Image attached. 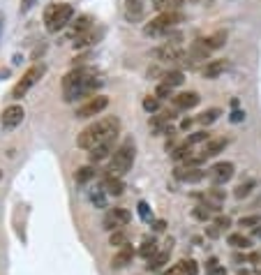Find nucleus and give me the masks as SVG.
<instances>
[{"instance_id":"nucleus-48","label":"nucleus","mask_w":261,"mask_h":275,"mask_svg":"<svg viewBox=\"0 0 261 275\" xmlns=\"http://www.w3.org/2000/svg\"><path fill=\"white\" fill-rule=\"evenodd\" d=\"M192 123H194V120H192V118H185V120H183V123H181V130H190V127H192Z\"/></svg>"},{"instance_id":"nucleus-24","label":"nucleus","mask_w":261,"mask_h":275,"mask_svg":"<svg viewBox=\"0 0 261 275\" xmlns=\"http://www.w3.org/2000/svg\"><path fill=\"white\" fill-rule=\"evenodd\" d=\"M95 174H97V169H95V167H93V164H85V167H81V169L74 174V180H76V183H79V185H85L88 180H93V178H95Z\"/></svg>"},{"instance_id":"nucleus-16","label":"nucleus","mask_w":261,"mask_h":275,"mask_svg":"<svg viewBox=\"0 0 261 275\" xmlns=\"http://www.w3.org/2000/svg\"><path fill=\"white\" fill-rule=\"evenodd\" d=\"M102 190H104V195H109V197H121L123 192H125V183H123V178L106 176V178L102 180Z\"/></svg>"},{"instance_id":"nucleus-44","label":"nucleus","mask_w":261,"mask_h":275,"mask_svg":"<svg viewBox=\"0 0 261 275\" xmlns=\"http://www.w3.org/2000/svg\"><path fill=\"white\" fill-rule=\"evenodd\" d=\"M169 3H171V0H153V7H155V10H160V12H166Z\"/></svg>"},{"instance_id":"nucleus-7","label":"nucleus","mask_w":261,"mask_h":275,"mask_svg":"<svg viewBox=\"0 0 261 275\" xmlns=\"http://www.w3.org/2000/svg\"><path fill=\"white\" fill-rule=\"evenodd\" d=\"M132 220V213L127 208H109L106 210L104 220H102V227L106 231H118Z\"/></svg>"},{"instance_id":"nucleus-22","label":"nucleus","mask_w":261,"mask_h":275,"mask_svg":"<svg viewBox=\"0 0 261 275\" xmlns=\"http://www.w3.org/2000/svg\"><path fill=\"white\" fill-rule=\"evenodd\" d=\"M224 70H226V60H211V63H206V67H204V76H206V79H217Z\"/></svg>"},{"instance_id":"nucleus-6","label":"nucleus","mask_w":261,"mask_h":275,"mask_svg":"<svg viewBox=\"0 0 261 275\" xmlns=\"http://www.w3.org/2000/svg\"><path fill=\"white\" fill-rule=\"evenodd\" d=\"M44 74H46V65H44V63H35L33 67H28V70L23 72V76L19 79V84L12 88V100H21V97H25V95H28V90H31Z\"/></svg>"},{"instance_id":"nucleus-17","label":"nucleus","mask_w":261,"mask_h":275,"mask_svg":"<svg viewBox=\"0 0 261 275\" xmlns=\"http://www.w3.org/2000/svg\"><path fill=\"white\" fill-rule=\"evenodd\" d=\"M93 23H95V19H93L91 14L79 16V19L72 23V35H74V37H81V35H85V33H91Z\"/></svg>"},{"instance_id":"nucleus-21","label":"nucleus","mask_w":261,"mask_h":275,"mask_svg":"<svg viewBox=\"0 0 261 275\" xmlns=\"http://www.w3.org/2000/svg\"><path fill=\"white\" fill-rule=\"evenodd\" d=\"M208 56H211V51L206 49L204 40H196L194 44L187 49V58H192V60H208Z\"/></svg>"},{"instance_id":"nucleus-10","label":"nucleus","mask_w":261,"mask_h":275,"mask_svg":"<svg viewBox=\"0 0 261 275\" xmlns=\"http://www.w3.org/2000/svg\"><path fill=\"white\" fill-rule=\"evenodd\" d=\"M25 118V111L21 104H10L7 109H3V116H0V125H3V130H14V127H19L21 123H23Z\"/></svg>"},{"instance_id":"nucleus-31","label":"nucleus","mask_w":261,"mask_h":275,"mask_svg":"<svg viewBox=\"0 0 261 275\" xmlns=\"http://www.w3.org/2000/svg\"><path fill=\"white\" fill-rule=\"evenodd\" d=\"M206 141H211V132H208V130L192 132V134L187 136V144H190V146H194V144H206Z\"/></svg>"},{"instance_id":"nucleus-50","label":"nucleus","mask_w":261,"mask_h":275,"mask_svg":"<svg viewBox=\"0 0 261 275\" xmlns=\"http://www.w3.org/2000/svg\"><path fill=\"white\" fill-rule=\"evenodd\" d=\"M252 234H254L256 238H261V225H259V227H254V229H252Z\"/></svg>"},{"instance_id":"nucleus-40","label":"nucleus","mask_w":261,"mask_h":275,"mask_svg":"<svg viewBox=\"0 0 261 275\" xmlns=\"http://www.w3.org/2000/svg\"><path fill=\"white\" fill-rule=\"evenodd\" d=\"M213 225H215L220 231H226V229H229V227H231V217H229V215H217Z\"/></svg>"},{"instance_id":"nucleus-36","label":"nucleus","mask_w":261,"mask_h":275,"mask_svg":"<svg viewBox=\"0 0 261 275\" xmlns=\"http://www.w3.org/2000/svg\"><path fill=\"white\" fill-rule=\"evenodd\" d=\"M155 97L157 100H169V97H173V88L166 86V84H160L157 86V90H155Z\"/></svg>"},{"instance_id":"nucleus-23","label":"nucleus","mask_w":261,"mask_h":275,"mask_svg":"<svg viewBox=\"0 0 261 275\" xmlns=\"http://www.w3.org/2000/svg\"><path fill=\"white\" fill-rule=\"evenodd\" d=\"M169 257H171V250H162V252H157V255L146 264V268H148V270H160V268H164L166 261H169Z\"/></svg>"},{"instance_id":"nucleus-45","label":"nucleus","mask_w":261,"mask_h":275,"mask_svg":"<svg viewBox=\"0 0 261 275\" xmlns=\"http://www.w3.org/2000/svg\"><path fill=\"white\" fill-rule=\"evenodd\" d=\"M217 266H220V261H217V257H211V259L206 261V268H208V273H211V270H215Z\"/></svg>"},{"instance_id":"nucleus-27","label":"nucleus","mask_w":261,"mask_h":275,"mask_svg":"<svg viewBox=\"0 0 261 275\" xmlns=\"http://www.w3.org/2000/svg\"><path fill=\"white\" fill-rule=\"evenodd\" d=\"M229 245L236 248V250H250L252 240L247 238V236H243V234H231L229 236Z\"/></svg>"},{"instance_id":"nucleus-15","label":"nucleus","mask_w":261,"mask_h":275,"mask_svg":"<svg viewBox=\"0 0 261 275\" xmlns=\"http://www.w3.org/2000/svg\"><path fill=\"white\" fill-rule=\"evenodd\" d=\"M113 144H115V139L113 141H106V144H100V146H95V148L88 153V160H91V164H97V162H102V160H106V157L113 153Z\"/></svg>"},{"instance_id":"nucleus-11","label":"nucleus","mask_w":261,"mask_h":275,"mask_svg":"<svg viewBox=\"0 0 261 275\" xmlns=\"http://www.w3.org/2000/svg\"><path fill=\"white\" fill-rule=\"evenodd\" d=\"M185 56H187V53L176 44V42H166L164 46L155 49V58H157V60H169V63H178V60H183Z\"/></svg>"},{"instance_id":"nucleus-39","label":"nucleus","mask_w":261,"mask_h":275,"mask_svg":"<svg viewBox=\"0 0 261 275\" xmlns=\"http://www.w3.org/2000/svg\"><path fill=\"white\" fill-rule=\"evenodd\" d=\"M261 225V215H245V217H241V222H238V227H259Z\"/></svg>"},{"instance_id":"nucleus-20","label":"nucleus","mask_w":261,"mask_h":275,"mask_svg":"<svg viewBox=\"0 0 261 275\" xmlns=\"http://www.w3.org/2000/svg\"><path fill=\"white\" fill-rule=\"evenodd\" d=\"M226 42V30H215L213 35H208L206 40H204V44H206L208 51H215V49H222Z\"/></svg>"},{"instance_id":"nucleus-2","label":"nucleus","mask_w":261,"mask_h":275,"mask_svg":"<svg viewBox=\"0 0 261 275\" xmlns=\"http://www.w3.org/2000/svg\"><path fill=\"white\" fill-rule=\"evenodd\" d=\"M118 134H121V120L115 116H106V118H100L85 127L79 134V139H76V146L83 150H93L100 144L118 139Z\"/></svg>"},{"instance_id":"nucleus-49","label":"nucleus","mask_w":261,"mask_h":275,"mask_svg":"<svg viewBox=\"0 0 261 275\" xmlns=\"http://www.w3.org/2000/svg\"><path fill=\"white\" fill-rule=\"evenodd\" d=\"M211 275H226V268L224 266H217L215 270H211Z\"/></svg>"},{"instance_id":"nucleus-5","label":"nucleus","mask_w":261,"mask_h":275,"mask_svg":"<svg viewBox=\"0 0 261 275\" xmlns=\"http://www.w3.org/2000/svg\"><path fill=\"white\" fill-rule=\"evenodd\" d=\"M178 23H183V14L176 10H166L160 16L151 21L148 25H143V35L155 37V35H169L171 28H176Z\"/></svg>"},{"instance_id":"nucleus-35","label":"nucleus","mask_w":261,"mask_h":275,"mask_svg":"<svg viewBox=\"0 0 261 275\" xmlns=\"http://www.w3.org/2000/svg\"><path fill=\"white\" fill-rule=\"evenodd\" d=\"M141 106H143V111H148V114H155L157 109H160V100L157 97H143V102H141Z\"/></svg>"},{"instance_id":"nucleus-18","label":"nucleus","mask_w":261,"mask_h":275,"mask_svg":"<svg viewBox=\"0 0 261 275\" xmlns=\"http://www.w3.org/2000/svg\"><path fill=\"white\" fill-rule=\"evenodd\" d=\"M226 146H229V139H211L204 144V150H201V153L206 157H215V155H220Z\"/></svg>"},{"instance_id":"nucleus-4","label":"nucleus","mask_w":261,"mask_h":275,"mask_svg":"<svg viewBox=\"0 0 261 275\" xmlns=\"http://www.w3.org/2000/svg\"><path fill=\"white\" fill-rule=\"evenodd\" d=\"M74 16V7L70 3H51L44 10V25L49 33H58L63 30Z\"/></svg>"},{"instance_id":"nucleus-19","label":"nucleus","mask_w":261,"mask_h":275,"mask_svg":"<svg viewBox=\"0 0 261 275\" xmlns=\"http://www.w3.org/2000/svg\"><path fill=\"white\" fill-rule=\"evenodd\" d=\"M157 252H160V248H157V240L153 238V236H146V238H143V243H141V248H139V255L143 257L146 261H151L153 257L157 255Z\"/></svg>"},{"instance_id":"nucleus-29","label":"nucleus","mask_w":261,"mask_h":275,"mask_svg":"<svg viewBox=\"0 0 261 275\" xmlns=\"http://www.w3.org/2000/svg\"><path fill=\"white\" fill-rule=\"evenodd\" d=\"M190 155H192V146L187 144V141H185V144H181V146H176V148L171 150V157H173L176 162H185Z\"/></svg>"},{"instance_id":"nucleus-53","label":"nucleus","mask_w":261,"mask_h":275,"mask_svg":"<svg viewBox=\"0 0 261 275\" xmlns=\"http://www.w3.org/2000/svg\"><path fill=\"white\" fill-rule=\"evenodd\" d=\"M0 178H3V171H0Z\"/></svg>"},{"instance_id":"nucleus-9","label":"nucleus","mask_w":261,"mask_h":275,"mask_svg":"<svg viewBox=\"0 0 261 275\" xmlns=\"http://www.w3.org/2000/svg\"><path fill=\"white\" fill-rule=\"evenodd\" d=\"M109 106V97L106 95H95L91 97V100L85 102V104H81L79 109H76V118H93V116H100L102 111Z\"/></svg>"},{"instance_id":"nucleus-33","label":"nucleus","mask_w":261,"mask_h":275,"mask_svg":"<svg viewBox=\"0 0 261 275\" xmlns=\"http://www.w3.org/2000/svg\"><path fill=\"white\" fill-rule=\"evenodd\" d=\"M178 266L183 268V273L185 275H199V264H196L194 259H181L178 261Z\"/></svg>"},{"instance_id":"nucleus-42","label":"nucleus","mask_w":261,"mask_h":275,"mask_svg":"<svg viewBox=\"0 0 261 275\" xmlns=\"http://www.w3.org/2000/svg\"><path fill=\"white\" fill-rule=\"evenodd\" d=\"M37 0H21V5H19V12L21 14H25V12H31L33 7H35Z\"/></svg>"},{"instance_id":"nucleus-41","label":"nucleus","mask_w":261,"mask_h":275,"mask_svg":"<svg viewBox=\"0 0 261 275\" xmlns=\"http://www.w3.org/2000/svg\"><path fill=\"white\" fill-rule=\"evenodd\" d=\"M229 120H231V123H243V120H245V111L234 109V111H231V116H229Z\"/></svg>"},{"instance_id":"nucleus-43","label":"nucleus","mask_w":261,"mask_h":275,"mask_svg":"<svg viewBox=\"0 0 261 275\" xmlns=\"http://www.w3.org/2000/svg\"><path fill=\"white\" fill-rule=\"evenodd\" d=\"M220 234H222V231L217 229L215 225H208L206 227V236H208V238H220Z\"/></svg>"},{"instance_id":"nucleus-30","label":"nucleus","mask_w":261,"mask_h":275,"mask_svg":"<svg viewBox=\"0 0 261 275\" xmlns=\"http://www.w3.org/2000/svg\"><path fill=\"white\" fill-rule=\"evenodd\" d=\"M254 180H245V183H241V185L236 187V190H234V197H236V199H245V197H250V192L254 190Z\"/></svg>"},{"instance_id":"nucleus-1","label":"nucleus","mask_w":261,"mask_h":275,"mask_svg":"<svg viewBox=\"0 0 261 275\" xmlns=\"http://www.w3.org/2000/svg\"><path fill=\"white\" fill-rule=\"evenodd\" d=\"M102 86V81L95 76V72L88 67H76V70L67 72L63 79V95L65 102H76V100H91L95 97V90Z\"/></svg>"},{"instance_id":"nucleus-38","label":"nucleus","mask_w":261,"mask_h":275,"mask_svg":"<svg viewBox=\"0 0 261 275\" xmlns=\"http://www.w3.org/2000/svg\"><path fill=\"white\" fill-rule=\"evenodd\" d=\"M91 201L97 206V208H106V195H104V190H95V192H93Z\"/></svg>"},{"instance_id":"nucleus-46","label":"nucleus","mask_w":261,"mask_h":275,"mask_svg":"<svg viewBox=\"0 0 261 275\" xmlns=\"http://www.w3.org/2000/svg\"><path fill=\"white\" fill-rule=\"evenodd\" d=\"M164 275H185V273H183V268L176 264V266H171L169 270H164Z\"/></svg>"},{"instance_id":"nucleus-37","label":"nucleus","mask_w":261,"mask_h":275,"mask_svg":"<svg viewBox=\"0 0 261 275\" xmlns=\"http://www.w3.org/2000/svg\"><path fill=\"white\" fill-rule=\"evenodd\" d=\"M192 215L196 217V220H201V222H208L211 220V210L208 208H204V206H194V208H192Z\"/></svg>"},{"instance_id":"nucleus-28","label":"nucleus","mask_w":261,"mask_h":275,"mask_svg":"<svg viewBox=\"0 0 261 275\" xmlns=\"http://www.w3.org/2000/svg\"><path fill=\"white\" fill-rule=\"evenodd\" d=\"M183 81H185V74H183L181 70H171V72H166V74L162 76V84L171 86V88H176V86H181Z\"/></svg>"},{"instance_id":"nucleus-3","label":"nucleus","mask_w":261,"mask_h":275,"mask_svg":"<svg viewBox=\"0 0 261 275\" xmlns=\"http://www.w3.org/2000/svg\"><path fill=\"white\" fill-rule=\"evenodd\" d=\"M134 157H136V146L132 139H125L118 148L113 150L111 155V162H109V176H115V178H123L127 171L134 167Z\"/></svg>"},{"instance_id":"nucleus-51","label":"nucleus","mask_w":261,"mask_h":275,"mask_svg":"<svg viewBox=\"0 0 261 275\" xmlns=\"http://www.w3.org/2000/svg\"><path fill=\"white\" fill-rule=\"evenodd\" d=\"M238 275H250V273H247V270H241V273H238Z\"/></svg>"},{"instance_id":"nucleus-13","label":"nucleus","mask_w":261,"mask_h":275,"mask_svg":"<svg viewBox=\"0 0 261 275\" xmlns=\"http://www.w3.org/2000/svg\"><path fill=\"white\" fill-rule=\"evenodd\" d=\"M134 248H132V243H127V245H123L121 250L113 255V259H111V268H125V266L132 264V259H134Z\"/></svg>"},{"instance_id":"nucleus-26","label":"nucleus","mask_w":261,"mask_h":275,"mask_svg":"<svg viewBox=\"0 0 261 275\" xmlns=\"http://www.w3.org/2000/svg\"><path fill=\"white\" fill-rule=\"evenodd\" d=\"M220 116H222V109H206L204 114L196 116V123H201V125L208 127V125H213V123H215Z\"/></svg>"},{"instance_id":"nucleus-32","label":"nucleus","mask_w":261,"mask_h":275,"mask_svg":"<svg viewBox=\"0 0 261 275\" xmlns=\"http://www.w3.org/2000/svg\"><path fill=\"white\" fill-rule=\"evenodd\" d=\"M109 243L111 245H115L118 248V250H121L123 245H127V243H130V240H127V234L123 229H118V231H111V238H109Z\"/></svg>"},{"instance_id":"nucleus-47","label":"nucleus","mask_w":261,"mask_h":275,"mask_svg":"<svg viewBox=\"0 0 261 275\" xmlns=\"http://www.w3.org/2000/svg\"><path fill=\"white\" fill-rule=\"evenodd\" d=\"M153 229H155V231H164L166 229V220H153Z\"/></svg>"},{"instance_id":"nucleus-12","label":"nucleus","mask_w":261,"mask_h":275,"mask_svg":"<svg viewBox=\"0 0 261 275\" xmlns=\"http://www.w3.org/2000/svg\"><path fill=\"white\" fill-rule=\"evenodd\" d=\"M173 176H176V180H181V183H199V180L206 178V171L199 169V167H176L173 169Z\"/></svg>"},{"instance_id":"nucleus-8","label":"nucleus","mask_w":261,"mask_h":275,"mask_svg":"<svg viewBox=\"0 0 261 275\" xmlns=\"http://www.w3.org/2000/svg\"><path fill=\"white\" fill-rule=\"evenodd\" d=\"M234 174H236V167H234V162H217V164H213L211 169L206 171V176L211 178V183L215 187L229 183V180L234 178Z\"/></svg>"},{"instance_id":"nucleus-52","label":"nucleus","mask_w":261,"mask_h":275,"mask_svg":"<svg viewBox=\"0 0 261 275\" xmlns=\"http://www.w3.org/2000/svg\"><path fill=\"white\" fill-rule=\"evenodd\" d=\"M0 30H3V16H0Z\"/></svg>"},{"instance_id":"nucleus-25","label":"nucleus","mask_w":261,"mask_h":275,"mask_svg":"<svg viewBox=\"0 0 261 275\" xmlns=\"http://www.w3.org/2000/svg\"><path fill=\"white\" fill-rule=\"evenodd\" d=\"M125 16L130 21H139L143 16V5H141V0H127V12Z\"/></svg>"},{"instance_id":"nucleus-14","label":"nucleus","mask_w":261,"mask_h":275,"mask_svg":"<svg viewBox=\"0 0 261 275\" xmlns=\"http://www.w3.org/2000/svg\"><path fill=\"white\" fill-rule=\"evenodd\" d=\"M199 93H194V90H187V93H181V95H173V106L176 109H183V111H187V109H194L196 104H199Z\"/></svg>"},{"instance_id":"nucleus-34","label":"nucleus","mask_w":261,"mask_h":275,"mask_svg":"<svg viewBox=\"0 0 261 275\" xmlns=\"http://www.w3.org/2000/svg\"><path fill=\"white\" fill-rule=\"evenodd\" d=\"M136 210H139V217L143 222H153V210L146 201H139V204H136Z\"/></svg>"}]
</instances>
